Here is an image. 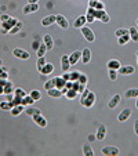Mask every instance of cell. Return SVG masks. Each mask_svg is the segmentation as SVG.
Returning a JSON list of instances; mask_svg holds the SVG:
<instances>
[{"mask_svg": "<svg viewBox=\"0 0 138 156\" xmlns=\"http://www.w3.org/2000/svg\"><path fill=\"white\" fill-rule=\"evenodd\" d=\"M18 20L17 18H10L9 21H4V22H2V28H0V32H2V35H6V33L10 32V29L11 28H14L15 25H17Z\"/></svg>", "mask_w": 138, "mask_h": 156, "instance_id": "obj_1", "label": "cell"}, {"mask_svg": "<svg viewBox=\"0 0 138 156\" xmlns=\"http://www.w3.org/2000/svg\"><path fill=\"white\" fill-rule=\"evenodd\" d=\"M94 102H95V94L93 91H90L87 94V97L84 98V100H82L80 101V104H82L84 108H91V106L94 105Z\"/></svg>", "mask_w": 138, "mask_h": 156, "instance_id": "obj_2", "label": "cell"}, {"mask_svg": "<svg viewBox=\"0 0 138 156\" xmlns=\"http://www.w3.org/2000/svg\"><path fill=\"white\" fill-rule=\"evenodd\" d=\"M80 29H82L83 36H84V39H86L87 41L93 43V41L95 40V35H94V32H93V30H91L90 28H87V27H82Z\"/></svg>", "mask_w": 138, "mask_h": 156, "instance_id": "obj_3", "label": "cell"}, {"mask_svg": "<svg viewBox=\"0 0 138 156\" xmlns=\"http://www.w3.org/2000/svg\"><path fill=\"white\" fill-rule=\"evenodd\" d=\"M94 17H95V20L102 21L104 24H108L109 22V15L105 12V10H94Z\"/></svg>", "mask_w": 138, "mask_h": 156, "instance_id": "obj_4", "label": "cell"}, {"mask_svg": "<svg viewBox=\"0 0 138 156\" xmlns=\"http://www.w3.org/2000/svg\"><path fill=\"white\" fill-rule=\"evenodd\" d=\"M12 54H14V57H17L18 59H24V61H27V59L30 58L29 53H28V51H25V50H22V48H14Z\"/></svg>", "mask_w": 138, "mask_h": 156, "instance_id": "obj_5", "label": "cell"}, {"mask_svg": "<svg viewBox=\"0 0 138 156\" xmlns=\"http://www.w3.org/2000/svg\"><path fill=\"white\" fill-rule=\"evenodd\" d=\"M55 24L58 25L61 29H68L69 28V24H68L66 18L64 15H55Z\"/></svg>", "mask_w": 138, "mask_h": 156, "instance_id": "obj_6", "label": "cell"}, {"mask_svg": "<svg viewBox=\"0 0 138 156\" xmlns=\"http://www.w3.org/2000/svg\"><path fill=\"white\" fill-rule=\"evenodd\" d=\"M101 152L105 156H118L119 155V149L116 147H105V148H102Z\"/></svg>", "mask_w": 138, "mask_h": 156, "instance_id": "obj_7", "label": "cell"}, {"mask_svg": "<svg viewBox=\"0 0 138 156\" xmlns=\"http://www.w3.org/2000/svg\"><path fill=\"white\" fill-rule=\"evenodd\" d=\"M37 10H39V4L37 3H28L27 6H24L22 12H24V14H32V12H36Z\"/></svg>", "mask_w": 138, "mask_h": 156, "instance_id": "obj_8", "label": "cell"}, {"mask_svg": "<svg viewBox=\"0 0 138 156\" xmlns=\"http://www.w3.org/2000/svg\"><path fill=\"white\" fill-rule=\"evenodd\" d=\"M130 115H131V109H130V108H124L123 111H122V112L119 113V116H118V120L123 123V122H126L127 119L130 118Z\"/></svg>", "mask_w": 138, "mask_h": 156, "instance_id": "obj_9", "label": "cell"}, {"mask_svg": "<svg viewBox=\"0 0 138 156\" xmlns=\"http://www.w3.org/2000/svg\"><path fill=\"white\" fill-rule=\"evenodd\" d=\"M32 119H33V122H35L37 126H40V127H47V120H46V119L41 116V113H40V115H33Z\"/></svg>", "mask_w": 138, "mask_h": 156, "instance_id": "obj_10", "label": "cell"}, {"mask_svg": "<svg viewBox=\"0 0 138 156\" xmlns=\"http://www.w3.org/2000/svg\"><path fill=\"white\" fill-rule=\"evenodd\" d=\"M134 66H131V65H126V66H120V68L118 69V72L120 75H124V76H126V75H133L134 73Z\"/></svg>", "mask_w": 138, "mask_h": 156, "instance_id": "obj_11", "label": "cell"}, {"mask_svg": "<svg viewBox=\"0 0 138 156\" xmlns=\"http://www.w3.org/2000/svg\"><path fill=\"white\" fill-rule=\"evenodd\" d=\"M120 100H122V95L120 94H116V95H113V97L111 98V101L108 102V106L111 109H113V108H116V106L120 104Z\"/></svg>", "mask_w": 138, "mask_h": 156, "instance_id": "obj_12", "label": "cell"}, {"mask_svg": "<svg viewBox=\"0 0 138 156\" xmlns=\"http://www.w3.org/2000/svg\"><path fill=\"white\" fill-rule=\"evenodd\" d=\"M61 66H62V71L64 72L69 71V66H71V64H69V55L64 54V55L61 57Z\"/></svg>", "mask_w": 138, "mask_h": 156, "instance_id": "obj_13", "label": "cell"}, {"mask_svg": "<svg viewBox=\"0 0 138 156\" xmlns=\"http://www.w3.org/2000/svg\"><path fill=\"white\" fill-rule=\"evenodd\" d=\"M53 71H54V65L51 64V62H46V65H44L39 72H40L41 75H46V76H47V75H50Z\"/></svg>", "mask_w": 138, "mask_h": 156, "instance_id": "obj_14", "label": "cell"}, {"mask_svg": "<svg viewBox=\"0 0 138 156\" xmlns=\"http://www.w3.org/2000/svg\"><path fill=\"white\" fill-rule=\"evenodd\" d=\"M80 58H82V53H80V51H73V53L69 55V64H71V66H73Z\"/></svg>", "mask_w": 138, "mask_h": 156, "instance_id": "obj_15", "label": "cell"}, {"mask_svg": "<svg viewBox=\"0 0 138 156\" xmlns=\"http://www.w3.org/2000/svg\"><path fill=\"white\" fill-rule=\"evenodd\" d=\"M53 24H55V15H48L41 20V27H50Z\"/></svg>", "mask_w": 138, "mask_h": 156, "instance_id": "obj_16", "label": "cell"}, {"mask_svg": "<svg viewBox=\"0 0 138 156\" xmlns=\"http://www.w3.org/2000/svg\"><path fill=\"white\" fill-rule=\"evenodd\" d=\"M91 61V51L90 48H84L82 51V62L83 64H88Z\"/></svg>", "mask_w": 138, "mask_h": 156, "instance_id": "obj_17", "label": "cell"}, {"mask_svg": "<svg viewBox=\"0 0 138 156\" xmlns=\"http://www.w3.org/2000/svg\"><path fill=\"white\" fill-rule=\"evenodd\" d=\"M105 137H106V127L104 126V124H101V126L98 127V131H97V136H95V138L100 140V141H102Z\"/></svg>", "mask_w": 138, "mask_h": 156, "instance_id": "obj_18", "label": "cell"}, {"mask_svg": "<svg viewBox=\"0 0 138 156\" xmlns=\"http://www.w3.org/2000/svg\"><path fill=\"white\" fill-rule=\"evenodd\" d=\"M138 97V88H129L126 93H124V98L130 100V98H137Z\"/></svg>", "mask_w": 138, "mask_h": 156, "instance_id": "obj_19", "label": "cell"}, {"mask_svg": "<svg viewBox=\"0 0 138 156\" xmlns=\"http://www.w3.org/2000/svg\"><path fill=\"white\" fill-rule=\"evenodd\" d=\"M43 40H44V44H46V47H47V51H50L51 48L54 47V41L51 39L50 35H44L43 36Z\"/></svg>", "mask_w": 138, "mask_h": 156, "instance_id": "obj_20", "label": "cell"}, {"mask_svg": "<svg viewBox=\"0 0 138 156\" xmlns=\"http://www.w3.org/2000/svg\"><path fill=\"white\" fill-rule=\"evenodd\" d=\"M87 22V20H86V15H82V17H79L76 21L73 22V27L76 28V29H80L82 27H84V24Z\"/></svg>", "mask_w": 138, "mask_h": 156, "instance_id": "obj_21", "label": "cell"}, {"mask_svg": "<svg viewBox=\"0 0 138 156\" xmlns=\"http://www.w3.org/2000/svg\"><path fill=\"white\" fill-rule=\"evenodd\" d=\"M47 94L50 95L51 98H59L62 95V91H61V90H58L57 87H54V88H50V90H47Z\"/></svg>", "mask_w": 138, "mask_h": 156, "instance_id": "obj_22", "label": "cell"}, {"mask_svg": "<svg viewBox=\"0 0 138 156\" xmlns=\"http://www.w3.org/2000/svg\"><path fill=\"white\" fill-rule=\"evenodd\" d=\"M106 66H108V69H115V71H118L122 65H120V62H119L118 59H111V61L106 64Z\"/></svg>", "mask_w": 138, "mask_h": 156, "instance_id": "obj_23", "label": "cell"}, {"mask_svg": "<svg viewBox=\"0 0 138 156\" xmlns=\"http://www.w3.org/2000/svg\"><path fill=\"white\" fill-rule=\"evenodd\" d=\"M14 90H15L14 84H12V83L9 80V82H7V84L3 87V94H6V95L7 94H12V93H14Z\"/></svg>", "mask_w": 138, "mask_h": 156, "instance_id": "obj_24", "label": "cell"}, {"mask_svg": "<svg viewBox=\"0 0 138 156\" xmlns=\"http://www.w3.org/2000/svg\"><path fill=\"white\" fill-rule=\"evenodd\" d=\"M65 84H66V80H65L62 76H57L55 77V87L58 88V90H62V88L65 87Z\"/></svg>", "mask_w": 138, "mask_h": 156, "instance_id": "obj_25", "label": "cell"}, {"mask_svg": "<svg viewBox=\"0 0 138 156\" xmlns=\"http://www.w3.org/2000/svg\"><path fill=\"white\" fill-rule=\"evenodd\" d=\"M24 108L25 106L22 105V104H21V105H17V106H12L10 113H11L12 116H18V115H21V112H24Z\"/></svg>", "mask_w": 138, "mask_h": 156, "instance_id": "obj_26", "label": "cell"}, {"mask_svg": "<svg viewBox=\"0 0 138 156\" xmlns=\"http://www.w3.org/2000/svg\"><path fill=\"white\" fill-rule=\"evenodd\" d=\"M72 88H73L75 91H77V93H83V91H84V88H86V86L82 84L79 80H76V82H73V86H72Z\"/></svg>", "mask_w": 138, "mask_h": 156, "instance_id": "obj_27", "label": "cell"}, {"mask_svg": "<svg viewBox=\"0 0 138 156\" xmlns=\"http://www.w3.org/2000/svg\"><path fill=\"white\" fill-rule=\"evenodd\" d=\"M129 35H130V39H131V40L138 41V30L135 29V27L129 28Z\"/></svg>", "mask_w": 138, "mask_h": 156, "instance_id": "obj_28", "label": "cell"}, {"mask_svg": "<svg viewBox=\"0 0 138 156\" xmlns=\"http://www.w3.org/2000/svg\"><path fill=\"white\" fill-rule=\"evenodd\" d=\"M86 20H87L88 24H91V22H93V21L95 20V17H94V9H91V7H88L87 14H86Z\"/></svg>", "mask_w": 138, "mask_h": 156, "instance_id": "obj_29", "label": "cell"}, {"mask_svg": "<svg viewBox=\"0 0 138 156\" xmlns=\"http://www.w3.org/2000/svg\"><path fill=\"white\" fill-rule=\"evenodd\" d=\"M83 155L84 156H94V151H93V148H91L88 144L83 145Z\"/></svg>", "mask_w": 138, "mask_h": 156, "instance_id": "obj_30", "label": "cell"}, {"mask_svg": "<svg viewBox=\"0 0 138 156\" xmlns=\"http://www.w3.org/2000/svg\"><path fill=\"white\" fill-rule=\"evenodd\" d=\"M54 87H55V77L46 80V83H44V88H46V91L50 90V88H54Z\"/></svg>", "mask_w": 138, "mask_h": 156, "instance_id": "obj_31", "label": "cell"}, {"mask_svg": "<svg viewBox=\"0 0 138 156\" xmlns=\"http://www.w3.org/2000/svg\"><path fill=\"white\" fill-rule=\"evenodd\" d=\"M33 102H35V100H33V98L30 97V95H28V94H27L24 98H22V102H21V104H22L24 106H28V105H32Z\"/></svg>", "mask_w": 138, "mask_h": 156, "instance_id": "obj_32", "label": "cell"}, {"mask_svg": "<svg viewBox=\"0 0 138 156\" xmlns=\"http://www.w3.org/2000/svg\"><path fill=\"white\" fill-rule=\"evenodd\" d=\"M21 29H22V22H21V21H18V22H17V25H15L14 28H11L9 33H10V35H15V33H18Z\"/></svg>", "mask_w": 138, "mask_h": 156, "instance_id": "obj_33", "label": "cell"}, {"mask_svg": "<svg viewBox=\"0 0 138 156\" xmlns=\"http://www.w3.org/2000/svg\"><path fill=\"white\" fill-rule=\"evenodd\" d=\"M25 113L29 115V116H33V115H40L41 111L40 109H37V108H28L27 111H25Z\"/></svg>", "mask_w": 138, "mask_h": 156, "instance_id": "obj_34", "label": "cell"}, {"mask_svg": "<svg viewBox=\"0 0 138 156\" xmlns=\"http://www.w3.org/2000/svg\"><path fill=\"white\" fill-rule=\"evenodd\" d=\"M47 53V47H46V44H40L37 48V57H44V54Z\"/></svg>", "mask_w": 138, "mask_h": 156, "instance_id": "obj_35", "label": "cell"}, {"mask_svg": "<svg viewBox=\"0 0 138 156\" xmlns=\"http://www.w3.org/2000/svg\"><path fill=\"white\" fill-rule=\"evenodd\" d=\"M77 94H79V93L75 91L73 88H69V90L66 91V94H65V95H66V97L69 98V100H75V98L77 97Z\"/></svg>", "mask_w": 138, "mask_h": 156, "instance_id": "obj_36", "label": "cell"}, {"mask_svg": "<svg viewBox=\"0 0 138 156\" xmlns=\"http://www.w3.org/2000/svg\"><path fill=\"white\" fill-rule=\"evenodd\" d=\"M0 79H9V72H7V68L2 66V65H0Z\"/></svg>", "mask_w": 138, "mask_h": 156, "instance_id": "obj_37", "label": "cell"}, {"mask_svg": "<svg viewBox=\"0 0 138 156\" xmlns=\"http://www.w3.org/2000/svg\"><path fill=\"white\" fill-rule=\"evenodd\" d=\"M14 95H17V97H21V98H24L25 95H27V93H25V90L24 88H15L14 90Z\"/></svg>", "mask_w": 138, "mask_h": 156, "instance_id": "obj_38", "label": "cell"}, {"mask_svg": "<svg viewBox=\"0 0 138 156\" xmlns=\"http://www.w3.org/2000/svg\"><path fill=\"white\" fill-rule=\"evenodd\" d=\"M108 75H109V79H111L112 82L118 79V71H115V69H108Z\"/></svg>", "mask_w": 138, "mask_h": 156, "instance_id": "obj_39", "label": "cell"}, {"mask_svg": "<svg viewBox=\"0 0 138 156\" xmlns=\"http://www.w3.org/2000/svg\"><path fill=\"white\" fill-rule=\"evenodd\" d=\"M129 40H130V35H123V36H120V37H119L118 43L120 44V46H123V44H126Z\"/></svg>", "mask_w": 138, "mask_h": 156, "instance_id": "obj_40", "label": "cell"}, {"mask_svg": "<svg viewBox=\"0 0 138 156\" xmlns=\"http://www.w3.org/2000/svg\"><path fill=\"white\" fill-rule=\"evenodd\" d=\"M115 35L118 36V37H120V36H123V35H129V29H126V28H120V29H118L116 32H115Z\"/></svg>", "mask_w": 138, "mask_h": 156, "instance_id": "obj_41", "label": "cell"}, {"mask_svg": "<svg viewBox=\"0 0 138 156\" xmlns=\"http://www.w3.org/2000/svg\"><path fill=\"white\" fill-rule=\"evenodd\" d=\"M80 76V72H69V80L71 82H76Z\"/></svg>", "mask_w": 138, "mask_h": 156, "instance_id": "obj_42", "label": "cell"}, {"mask_svg": "<svg viewBox=\"0 0 138 156\" xmlns=\"http://www.w3.org/2000/svg\"><path fill=\"white\" fill-rule=\"evenodd\" d=\"M10 102H11V105H12V106L21 105V102H22V98H21V97H17V95H14V98H12V100L10 101Z\"/></svg>", "mask_w": 138, "mask_h": 156, "instance_id": "obj_43", "label": "cell"}, {"mask_svg": "<svg viewBox=\"0 0 138 156\" xmlns=\"http://www.w3.org/2000/svg\"><path fill=\"white\" fill-rule=\"evenodd\" d=\"M46 62H47V61H46V58H44V57H39V59H37V69H39V71H40L44 65H46Z\"/></svg>", "mask_w": 138, "mask_h": 156, "instance_id": "obj_44", "label": "cell"}, {"mask_svg": "<svg viewBox=\"0 0 138 156\" xmlns=\"http://www.w3.org/2000/svg\"><path fill=\"white\" fill-rule=\"evenodd\" d=\"M30 97H32L33 98V100H35V101H39V100H40V98H41V94H40V93H39L37 91V90H33V91L32 93H30Z\"/></svg>", "mask_w": 138, "mask_h": 156, "instance_id": "obj_45", "label": "cell"}, {"mask_svg": "<svg viewBox=\"0 0 138 156\" xmlns=\"http://www.w3.org/2000/svg\"><path fill=\"white\" fill-rule=\"evenodd\" d=\"M0 108L2 109H10L11 111V108H12V105H11V102H0Z\"/></svg>", "mask_w": 138, "mask_h": 156, "instance_id": "obj_46", "label": "cell"}, {"mask_svg": "<svg viewBox=\"0 0 138 156\" xmlns=\"http://www.w3.org/2000/svg\"><path fill=\"white\" fill-rule=\"evenodd\" d=\"M77 80H79L82 84H84V86L87 84V76H86L84 73H80V76H79V79H77Z\"/></svg>", "mask_w": 138, "mask_h": 156, "instance_id": "obj_47", "label": "cell"}, {"mask_svg": "<svg viewBox=\"0 0 138 156\" xmlns=\"http://www.w3.org/2000/svg\"><path fill=\"white\" fill-rule=\"evenodd\" d=\"M94 10H104V3L102 2H95Z\"/></svg>", "mask_w": 138, "mask_h": 156, "instance_id": "obj_48", "label": "cell"}, {"mask_svg": "<svg viewBox=\"0 0 138 156\" xmlns=\"http://www.w3.org/2000/svg\"><path fill=\"white\" fill-rule=\"evenodd\" d=\"M39 46H40V43H39L37 40H33V41H32V48H33V50H35V51H37Z\"/></svg>", "mask_w": 138, "mask_h": 156, "instance_id": "obj_49", "label": "cell"}, {"mask_svg": "<svg viewBox=\"0 0 138 156\" xmlns=\"http://www.w3.org/2000/svg\"><path fill=\"white\" fill-rule=\"evenodd\" d=\"M10 18H11V17H9L7 14H2V15H0V21H2V22H4V21H9Z\"/></svg>", "mask_w": 138, "mask_h": 156, "instance_id": "obj_50", "label": "cell"}, {"mask_svg": "<svg viewBox=\"0 0 138 156\" xmlns=\"http://www.w3.org/2000/svg\"><path fill=\"white\" fill-rule=\"evenodd\" d=\"M88 93H90V90H87V88H84V91L82 93V97H80V101H82V100H84V98L87 97V94H88Z\"/></svg>", "mask_w": 138, "mask_h": 156, "instance_id": "obj_51", "label": "cell"}, {"mask_svg": "<svg viewBox=\"0 0 138 156\" xmlns=\"http://www.w3.org/2000/svg\"><path fill=\"white\" fill-rule=\"evenodd\" d=\"M134 131H135V134L138 136V119L134 122Z\"/></svg>", "mask_w": 138, "mask_h": 156, "instance_id": "obj_52", "label": "cell"}, {"mask_svg": "<svg viewBox=\"0 0 138 156\" xmlns=\"http://www.w3.org/2000/svg\"><path fill=\"white\" fill-rule=\"evenodd\" d=\"M7 82H9L7 79H0V86H2V87H4V86L7 84Z\"/></svg>", "mask_w": 138, "mask_h": 156, "instance_id": "obj_53", "label": "cell"}, {"mask_svg": "<svg viewBox=\"0 0 138 156\" xmlns=\"http://www.w3.org/2000/svg\"><path fill=\"white\" fill-rule=\"evenodd\" d=\"M62 77H64V79L68 82V80H69V73H68V72H64V75H62Z\"/></svg>", "mask_w": 138, "mask_h": 156, "instance_id": "obj_54", "label": "cell"}, {"mask_svg": "<svg viewBox=\"0 0 138 156\" xmlns=\"http://www.w3.org/2000/svg\"><path fill=\"white\" fill-rule=\"evenodd\" d=\"M12 98H14V93L12 94H7V101H11Z\"/></svg>", "mask_w": 138, "mask_h": 156, "instance_id": "obj_55", "label": "cell"}, {"mask_svg": "<svg viewBox=\"0 0 138 156\" xmlns=\"http://www.w3.org/2000/svg\"><path fill=\"white\" fill-rule=\"evenodd\" d=\"M94 140H95V136H93V134L88 136V141H94Z\"/></svg>", "mask_w": 138, "mask_h": 156, "instance_id": "obj_56", "label": "cell"}, {"mask_svg": "<svg viewBox=\"0 0 138 156\" xmlns=\"http://www.w3.org/2000/svg\"><path fill=\"white\" fill-rule=\"evenodd\" d=\"M39 0H28V3H37Z\"/></svg>", "mask_w": 138, "mask_h": 156, "instance_id": "obj_57", "label": "cell"}, {"mask_svg": "<svg viewBox=\"0 0 138 156\" xmlns=\"http://www.w3.org/2000/svg\"><path fill=\"white\" fill-rule=\"evenodd\" d=\"M0 94H3V87L0 86Z\"/></svg>", "mask_w": 138, "mask_h": 156, "instance_id": "obj_58", "label": "cell"}, {"mask_svg": "<svg viewBox=\"0 0 138 156\" xmlns=\"http://www.w3.org/2000/svg\"><path fill=\"white\" fill-rule=\"evenodd\" d=\"M135 106H137V109H138V97H137V104H135Z\"/></svg>", "mask_w": 138, "mask_h": 156, "instance_id": "obj_59", "label": "cell"}, {"mask_svg": "<svg viewBox=\"0 0 138 156\" xmlns=\"http://www.w3.org/2000/svg\"><path fill=\"white\" fill-rule=\"evenodd\" d=\"M0 65H3V61H2V59H0Z\"/></svg>", "mask_w": 138, "mask_h": 156, "instance_id": "obj_60", "label": "cell"}, {"mask_svg": "<svg viewBox=\"0 0 138 156\" xmlns=\"http://www.w3.org/2000/svg\"><path fill=\"white\" fill-rule=\"evenodd\" d=\"M137 27H138V20H137Z\"/></svg>", "mask_w": 138, "mask_h": 156, "instance_id": "obj_61", "label": "cell"}, {"mask_svg": "<svg viewBox=\"0 0 138 156\" xmlns=\"http://www.w3.org/2000/svg\"><path fill=\"white\" fill-rule=\"evenodd\" d=\"M137 62H138V58H137Z\"/></svg>", "mask_w": 138, "mask_h": 156, "instance_id": "obj_62", "label": "cell"}, {"mask_svg": "<svg viewBox=\"0 0 138 156\" xmlns=\"http://www.w3.org/2000/svg\"><path fill=\"white\" fill-rule=\"evenodd\" d=\"M95 2H98V0H95Z\"/></svg>", "mask_w": 138, "mask_h": 156, "instance_id": "obj_63", "label": "cell"}]
</instances>
